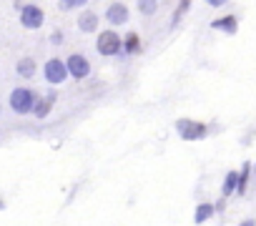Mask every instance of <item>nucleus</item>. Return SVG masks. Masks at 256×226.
I'll return each instance as SVG.
<instances>
[{
	"mask_svg": "<svg viewBox=\"0 0 256 226\" xmlns=\"http://www.w3.org/2000/svg\"><path fill=\"white\" fill-rule=\"evenodd\" d=\"M43 78H46L50 86H60V83H66V80L70 78L68 63H66V60H60L58 56L48 58V60H46V66H43Z\"/></svg>",
	"mask_w": 256,
	"mask_h": 226,
	"instance_id": "7ed1b4c3",
	"label": "nucleus"
},
{
	"mask_svg": "<svg viewBox=\"0 0 256 226\" xmlns=\"http://www.w3.org/2000/svg\"><path fill=\"white\" fill-rule=\"evenodd\" d=\"M211 28H214V30H221V33H226V36H236V30H238V18H236V16H221V18L211 20Z\"/></svg>",
	"mask_w": 256,
	"mask_h": 226,
	"instance_id": "1a4fd4ad",
	"label": "nucleus"
},
{
	"mask_svg": "<svg viewBox=\"0 0 256 226\" xmlns=\"http://www.w3.org/2000/svg\"><path fill=\"white\" fill-rule=\"evenodd\" d=\"M224 3H226V0H206V6H208V8H221Z\"/></svg>",
	"mask_w": 256,
	"mask_h": 226,
	"instance_id": "aec40b11",
	"label": "nucleus"
},
{
	"mask_svg": "<svg viewBox=\"0 0 256 226\" xmlns=\"http://www.w3.org/2000/svg\"><path fill=\"white\" fill-rule=\"evenodd\" d=\"M16 70H18L20 78H33V76L38 73V63H36V58L26 56V58H20V60L16 63Z\"/></svg>",
	"mask_w": 256,
	"mask_h": 226,
	"instance_id": "9b49d317",
	"label": "nucleus"
},
{
	"mask_svg": "<svg viewBox=\"0 0 256 226\" xmlns=\"http://www.w3.org/2000/svg\"><path fill=\"white\" fill-rule=\"evenodd\" d=\"M68 63V70H70V78L73 80H86L90 76V60L83 56V53H73L66 58Z\"/></svg>",
	"mask_w": 256,
	"mask_h": 226,
	"instance_id": "423d86ee",
	"label": "nucleus"
},
{
	"mask_svg": "<svg viewBox=\"0 0 256 226\" xmlns=\"http://www.w3.org/2000/svg\"><path fill=\"white\" fill-rule=\"evenodd\" d=\"M188 8H191V0H178V6H176V10H174V18H171V28H176V26L181 23V18L188 13Z\"/></svg>",
	"mask_w": 256,
	"mask_h": 226,
	"instance_id": "dca6fc26",
	"label": "nucleus"
},
{
	"mask_svg": "<svg viewBox=\"0 0 256 226\" xmlns=\"http://www.w3.org/2000/svg\"><path fill=\"white\" fill-rule=\"evenodd\" d=\"M20 26L26 30H40L46 26V10L36 3H26L20 8Z\"/></svg>",
	"mask_w": 256,
	"mask_h": 226,
	"instance_id": "20e7f679",
	"label": "nucleus"
},
{
	"mask_svg": "<svg viewBox=\"0 0 256 226\" xmlns=\"http://www.w3.org/2000/svg\"><path fill=\"white\" fill-rule=\"evenodd\" d=\"M90 0H58V8L63 13H70V10H83Z\"/></svg>",
	"mask_w": 256,
	"mask_h": 226,
	"instance_id": "2eb2a0df",
	"label": "nucleus"
},
{
	"mask_svg": "<svg viewBox=\"0 0 256 226\" xmlns=\"http://www.w3.org/2000/svg\"><path fill=\"white\" fill-rule=\"evenodd\" d=\"M36 103H38V93L26 88V86H20V88H16L10 93V108L18 113V116H28V113H33Z\"/></svg>",
	"mask_w": 256,
	"mask_h": 226,
	"instance_id": "f03ea898",
	"label": "nucleus"
},
{
	"mask_svg": "<svg viewBox=\"0 0 256 226\" xmlns=\"http://www.w3.org/2000/svg\"><path fill=\"white\" fill-rule=\"evenodd\" d=\"M136 8L144 18H154L158 13V0H136Z\"/></svg>",
	"mask_w": 256,
	"mask_h": 226,
	"instance_id": "ddd939ff",
	"label": "nucleus"
},
{
	"mask_svg": "<svg viewBox=\"0 0 256 226\" xmlns=\"http://www.w3.org/2000/svg\"><path fill=\"white\" fill-rule=\"evenodd\" d=\"M241 226H254V221H241Z\"/></svg>",
	"mask_w": 256,
	"mask_h": 226,
	"instance_id": "412c9836",
	"label": "nucleus"
},
{
	"mask_svg": "<svg viewBox=\"0 0 256 226\" xmlns=\"http://www.w3.org/2000/svg\"><path fill=\"white\" fill-rule=\"evenodd\" d=\"M50 43H53V46H60V43H66V36H63V30H53V33H50Z\"/></svg>",
	"mask_w": 256,
	"mask_h": 226,
	"instance_id": "6ab92c4d",
	"label": "nucleus"
},
{
	"mask_svg": "<svg viewBox=\"0 0 256 226\" xmlns=\"http://www.w3.org/2000/svg\"><path fill=\"white\" fill-rule=\"evenodd\" d=\"M76 26H78V30H80V33H86V36L98 33V28H100V16H98L96 10H80V16H78Z\"/></svg>",
	"mask_w": 256,
	"mask_h": 226,
	"instance_id": "6e6552de",
	"label": "nucleus"
},
{
	"mask_svg": "<svg viewBox=\"0 0 256 226\" xmlns=\"http://www.w3.org/2000/svg\"><path fill=\"white\" fill-rule=\"evenodd\" d=\"M96 50H98L103 58L120 56V53H123V38H120V33H116L113 28L100 30L98 38H96Z\"/></svg>",
	"mask_w": 256,
	"mask_h": 226,
	"instance_id": "f257e3e1",
	"label": "nucleus"
},
{
	"mask_svg": "<svg viewBox=\"0 0 256 226\" xmlns=\"http://www.w3.org/2000/svg\"><path fill=\"white\" fill-rule=\"evenodd\" d=\"M176 131H178L181 138H186V141H198V138L206 136V126H204L201 121H191V118H181V121L176 124Z\"/></svg>",
	"mask_w": 256,
	"mask_h": 226,
	"instance_id": "0eeeda50",
	"label": "nucleus"
},
{
	"mask_svg": "<svg viewBox=\"0 0 256 226\" xmlns=\"http://www.w3.org/2000/svg\"><path fill=\"white\" fill-rule=\"evenodd\" d=\"M103 18L108 20L110 28H118V26H126L128 20H131V10H128L126 3L116 0V3H110V6L106 8V16H103Z\"/></svg>",
	"mask_w": 256,
	"mask_h": 226,
	"instance_id": "39448f33",
	"label": "nucleus"
},
{
	"mask_svg": "<svg viewBox=\"0 0 256 226\" xmlns=\"http://www.w3.org/2000/svg\"><path fill=\"white\" fill-rule=\"evenodd\" d=\"M214 211H216V206H211V204H201V206L196 208V224L208 221V218L214 216Z\"/></svg>",
	"mask_w": 256,
	"mask_h": 226,
	"instance_id": "f3484780",
	"label": "nucleus"
},
{
	"mask_svg": "<svg viewBox=\"0 0 256 226\" xmlns=\"http://www.w3.org/2000/svg\"><path fill=\"white\" fill-rule=\"evenodd\" d=\"M138 50H141V36H138V33H128V36L123 38V53L136 56Z\"/></svg>",
	"mask_w": 256,
	"mask_h": 226,
	"instance_id": "f8f14e48",
	"label": "nucleus"
},
{
	"mask_svg": "<svg viewBox=\"0 0 256 226\" xmlns=\"http://www.w3.org/2000/svg\"><path fill=\"white\" fill-rule=\"evenodd\" d=\"M56 100H58V96L50 90L46 98H38V103H36V110H33V116L36 118H46L48 116V113H50V108L56 106Z\"/></svg>",
	"mask_w": 256,
	"mask_h": 226,
	"instance_id": "9d476101",
	"label": "nucleus"
},
{
	"mask_svg": "<svg viewBox=\"0 0 256 226\" xmlns=\"http://www.w3.org/2000/svg\"><path fill=\"white\" fill-rule=\"evenodd\" d=\"M221 191H224V196H231L234 191H238V174H236V171H228V174H226Z\"/></svg>",
	"mask_w": 256,
	"mask_h": 226,
	"instance_id": "4468645a",
	"label": "nucleus"
},
{
	"mask_svg": "<svg viewBox=\"0 0 256 226\" xmlns=\"http://www.w3.org/2000/svg\"><path fill=\"white\" fill-rule=\"evenodd\" d=\"M248 174H251V166L246 164V166L241 168V174H238V191H236L238 196H244V194H246V186H248Z\"/></svg>",
	"mask_w": 256,
	"mask_h": 226,
	"instance_id": "a211bd4d",
	"label": "nucleus"
}]
</instances>
